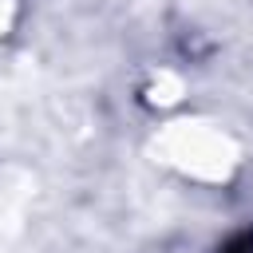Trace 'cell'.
<instances>
[{"mask_svg": "<svg viewBox=\"0 0 253 253\" xmlns=\"http://www.w3.org/2000/svg\"><path fill=\"white\" fill-rule=\"evenodd\" d=\"M221 253H253V233H237L233 241H225Z\"/></svg>", "mask_w": 253, "mask_h": 253, "instance_id": "1", "label": "cell"}]
</instances>
